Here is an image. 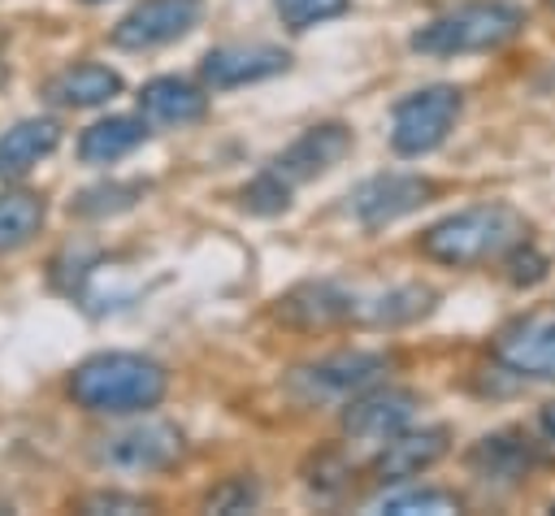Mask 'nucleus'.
<instances>
[{
  "label": "nucleus",
  "instance_id": "2f4dec72",
  "mask_svg": "<svg viewBox=\"0 0 555 516\" xmlns=\"http://www.w3.org/2000/svg\"><path fill=\"white\" fill-rule=\"evenodd\" d=\"M0 78H4V74H0Z\"/></svg>",
  "mask_w": 555,
  "mask_h": 516
},
{
  "label": "nucleus",
  "instance_id": "f03ea898",
  "mask_svg": "<svg viewBox=\"0 0 555 516\" xmlns=\"http://www.w3.org/2000/svg\"><path fill=\"white\" fill-rule=\"evenodd\" d=\"M165 369L147 356H130V351H108V356H91L74 369L69 377V399L87 412H108V416H126V412H147L165 399Z\"/></svg>",
  "mask_w": 555,
  "mask_h": 516
},
{
  "label": "nucleus",
  "instance_id": "6ab92c4d",
  "mask_svg": "<svg viewBox=\"0 0 555 516\" xmlns=\"http://www.w3.org/2000/svg\"><path fill=\"white\" fill-rule=\"evenodd\" d=\"M143 139H147V126H143L139 117H104V121H95V126L82 130L78 156H82L87 165H113V160H121L126 152H134Z\"/></svg>",
  "mask_w": 555,
  "mask_h": 516
},
{
  "label": "nucleus",
  "instance_id": "c756f323",
  "mask_svg": "<svg viewBox=\"0 0 555 516\" xmlns=\"http://www.w3.org/2000/svg\"><path fill=\"white\" fill-rule=\"evenodd\" d=\"M551 9H555V0H551Z\"/></svg>",
  "mask_w": 555,
  "mask_h": 516
},
{
  "label": "nucleus",
  "instance_id": "bb28decb",
  "mask_svg": "<svg viewBox=\"0 0 555 516\" xmlns=\"http://www.w3.org/2000/svg\"><path fill=\"white\" fill-rule=\"evenodd\" d=\"M256 499H260L256 481L230 477L225 486H217V490L208 494V512H247V507H256Z\"/></svg>",
  "mask_w": 555,
  "mask_h": 516
},
{
  "label": "nucleus",
  "instance_id": "f8f14e48",
  "mask_svg": "<svg viewBox=\"0 0 555 516\" xmlns=\"http://www.w3.org/2000/svg\"><path fill=\"white\" fill-rule=\"evenodd\" d=\"M291 69V56L273 43H225V48H212L199 65L204 82L208 87H243V82H260V78H273V74H286Z\"/></svg>",
  "mask_w": 555,
  "mask_h": 516
},
{
  "label": "nucleus",
  "instance_id": "ddd939ff",
  "mask_svg": "<svg viewBox=\"0 0 555 516\" xmlns=\"http://www.w3.org/2000/svg\"><path fill=\"white\" fill-rule=\"evenodd\" d=\"M347 152H351V130L338 126V121H325V126L304 130V134H299V139H295L269 169H278L291 186H299V182H308V178L334 169Z\"/></svg>",
  "mask_w": 555,
  "mask_h": 516
},
{
  "label": "nucleus",
  "instance_id": "dca6fc26",
  "mask_svg": "<svg viewBox=\"0 0 555 516\" xmlns=\"http://www.w3.org/2000/svg\"><path fill=\"white\" fill-rule=\"evenodd\" d=\"M356 312V304H351V295L343 291V286H334V282H304V286H295L291 295H282V304H278V317L282 321H291V325H330V321H343V317H351Z\"/></svg>",
  "mask_w": 555,
  "mask_h": 516
},
{
  "label": "nucleus",
  "instance_id": "1a4fd4ad",
  "mask_svg": "<svg viewBox=\"0 0 555 516\" xmlns=\"http://www.w3.org/2000/svg\"><path fill=\"white\" fill-rule=\"evenodd\" d=\"M429 195H434V182L421 173H377L351 191V212L360 225L377 230L416 212L421 204H429Z\"/></svg>",
  "mask_w": 555,
  "mask_h": 516
},
{
  "label": "nucleus",
  "instance_id": "a211bd4d",
  "mask_svg": "<svg viewBox=\"0 0 555 516\" xmlns=\"http://www.w3.org/2000/svg\"><path fill=\"white\" fill-rule=\"evenodd\" d=\"M61 143V126L48 117H26L0 139V178H22L30 165H39Z\"/></svg>",
  "mask_w": 555,
  "mask_h": 516
},
{
  "label": "nucleus",
  "instance_id": "6e6552de",
  "mask_svg": "<svg viewBox=\"0 0 555 516\" xmlns=\"http://www.w3.org/2000/svg\"><path fill=\"white\" fill-rule=\"evenodd\" d=\"M95 455H100V464L121 468V473H156L182 455V434L165 421H143V425H130V429L104 438Z\"/></svg>",
  "mask_w": 555,
  "mask_h": 516
},
{
  "label": "nucleus",
  "instance_id": "c85d7f7f",
  "mask_svg": "<svg viewBox=\"0 0 555 516\" xmlns=\"http://www.w3.org/2000/svg\"><path fill=\"white\" fill-rule=\"evenodd\" d=\"M538 425H542V434H546V438H555V399H551V403H542Z\"/></svg>",
  "mask_w": 555,
  "mask_h": 516
},
{
  "label": "nucleus",
  "instance_id": "20e7f679",
  "mask_svg": "<svg viewBox=\"0 0 555 516\" xmlns=\"http://www.w3.org/2000/svg\"><path fill=\"white\" fill-rule=\"evenodd\" d=\"M460 108H464V100L447 82H434V87L403 95L390 113V147L399 156H425V152L442 147L460 121Z\"/></svg>",
  "mask_w": 555,
  "mask_h": 516
},
{
  "label": "nucleus",
  "instance_id": "cd10ccee",
  "mask_svg": "<svg viewBox=\"0 0 555 516\" xmlns=\"http://www.w3.org/2000/svg\"><path fill=\"white\" fill-rule=\"evenodd\" d=\"M143 507H147L143 499H134V494H117V490L91 494V499L82 503V512H91V516H100V512H143Z\"/></svg>",
  "mask_w": 555,
  "mask_h": 516
},
{
  "label": "nucleus",
  "instance_id": "39448f33",
  "mask_svg": "<svg viewBox=\"0 0 555 516\" xmlns=\"http://www.w3.org/2000/svg\"><path fill=\"white\" fill-rule=\"evenodd\" d=\"M386 364L390 360L382 351H338V356H325L317 364L295 369L291 373V395L299 403H347L360 390L377 386Z\"/></svg>",
  "mask_w": 555,
  "mask_h": 516
},
{
  "label": "nucleus",
  "instance_id": "4468645a",
  "mask_svg": "<svg viewBox=\"0 0 555 516\" xmlns=\"http://www.w3.org/2000/svg\"><path fill=\"white\" fill-rule=\"evenodd\" d=\"M451 447V434L442 425H429V429H399L395 438H386V447L377 451L373 460V473L377 481H408V477H421L425 468H434Z\"/></svg>",
  "mask_w": 555,
  "mask_h": 516
},
{
  "label": "nucleus",
  "instance_id": "b1692460",
  "mask_svg": "<svg viewBox=\"0 0 555 516\" xmlns=\"http://www.w3.org/2000/svg\"><path fill=\"white\" fill-rule=\"evenodd\" d=\"M278 4V17L291 26V30H308L317 22H330L338 13H347L351 0H273Z\"/></svg>",
  "mask_w": 555,
  "mask_h": 516
},
{
  "label": "nucleus",
  "instance_id": "f257e3e1",
  "mask_svg": "<svg viewBox=\"0 0 555 516\" xmlns=\"http://www.w3.org/2000/svg\"><path fill=\"white\" fill-rule=\"evenodd\" d=\"M529 221L512 204H468L421 234V251L451 269H473L486 260H503L516 243H525Z\"/></svg>",
  "mask_w": 555,
  "mask_h": 516
},
{
  "label": "nucleus",
  "instance_id": "9d476101",
  "mask_svg": "<svg viewBox=\"0 0 555 516\" xmlns=\"http://www.w3.org/2000/svg\"><path fill=\"white\" fill-rule=\"evenodd\" d=\"M421 399L403 386H369L360 390L356 399H347V412H343V429L351 438H395L399 429H408V421L416 416Z\"/></svg>",
  "mask_w": 555,
  "mask_h": 516
},
{
  "label": "nucleus",
  "instance_id": "0eeeda50",
  "mask_svg": "<svg viewBox=\"0 0 555 516\" xmlns=\"http://www.w3.org/2000/svg\"><path fill=\"white\" fill-rule=\"evenodd\" d=\"M199 17H204V0H143L113 26V43L130 52H147L182 39Z\"/></svg>",
  "mask_w": 555,
  "mask_h": 516
},
{
  "label": "nucleus",
  "instance_id": "7c9ffc66",
  "mask_svg": "<svg viewBox=\"0 0 555 516\" xmlns=\"http://www.w3.org/2000/svg\"><path fill=\"white\" fill-rule=\"evenodd\" d=\"M91 4H95V0H91Z\"/></svg>",
  "mask_w": 555,
  "mask_h": 516
},
{
  "label": "nucleus",
  "instance_id": "412c9836",
  "mask_svg": "<svg viewBox=\"0 0 555 516\" xmlns=\"http://www.w3.org/2000/svg\"><path fill=\"white\" fill-rule=\"evenodd\" d=\"M373 512H390V516H451V512H464L460 494L451 490H434V486H421V490H399V494H382L373 503Z\"/></svg>",
  "mask_w": 555,
  "mask_h": 516
},
{
  "label": "nucleus",
  "instance_id": "423d86ee",
  "mask_svg": "<svg viewBox=\"0 0 555 516\" xmlns=\"http://www.w3.org/2000/svg\"><path fill=\"white\" fill-rule=\"evenodd\" d=\"M494 360L520 377L555 382V308L525 312L494 334Z\"/></svg>",
  "mask_w": 555,
  "mask_h": 516
},
{
  "label": "nucleus",
  "instance_id": "393cba45",
  "mask_svg": "<svg viewBox=\"0 0 555 516\" xmlns=\"http://www.w3.org/2000/svg\"><path fill=\"white\" fill-rule=\"evenodd\" d=\"M507 278H512V286H533V282H542L546 278V256L525 238V243H516L507 256Z\"/></svg>",
  "mask_w": 555,
  "mask_h": 516
},
{
  "label": "nucleus",
  "instance_id": "9b49d317",
  "mask_svg": "<svg viewBox=\"0 0 555 516\" xmlns=\"http://www.w3.org/2000/svg\"><path fill=\"white\" fill-rule=\"evenodd\" d=\"M464 464L481 486H516L538 464V451L520 429H494L468 447Z\"/></svg>",
  "mask_w": 555,
  "mask_h": 516
},
{
  "label": "nucleus",
  "instance_id": "4be33fe9",
  "mask_svg": "<svg viewBox=\"0 0 555 516\" xmlns=\"http://www.w3.org/2000/svg\"><path fill=\"white\" fill-rule=\"evenodd\" d=\"M43 225V204L35 195H0V251L22 247Z\"/></svg>",
  "mask_w": 555,
  "mask_h": 516
},
{
  "label": "nucleus",
  "instance_id": "5701e85b",
  "mask_svg": "<svg viewBox=\"0 0 555 516\" xmlns=\"http://www.w3.org/2000/svg\"><path fill=\"white\" fill-rule=\"evenodd\" d=\"M291 191H295V186H291L278 169H264L260 178H251V182L243 186V204H247L251 212H264V217H269V212H282V208L291 204Z\"/></svg>",
  "mask_w": 555,
  "mask_h": 516
},
{
  "label": "nucleus",
  "instance_id": "2eb2a0df",
  "mask_svg": "<svg viewBox=\"0 0 555 516\" xmlns=\"http://www.w3.org/2000/svg\"><path fill=\"white\" fill-rule=\"evenodd\" d=\"M139 108H143V117H152L160 126H191L208 113V95L199 87H191L186 78H152L139 91Z\"/></svg>",
  "mask_w": 555,
  "mask_h": 516
},
{
  "label": "nucleus",
  "instance_id": "7ed1b4c3",
  "mask_svg": "<svg viewBox=\"0 0 555 516\" xmlns=\"http://www.w3.org/2000/svg\"><path fill=\"white\" fill-rule=\"evenodd\" d=\"M525 26V13L507 0H473L460 4L442 17H434L429 26H421L412 35V48L425 56H464V52H494L503 43H512Z\"/></svg>",
  "mask_w": 555,
  "mask_h": 516
},
{
  "label": "nucleus",
  "instance_id": "a878e982",
  "mask_svg": "<svg viewBox=\"0 0 555 516\" xmlns=\"http://www.w3.org/2000/svg\"><path fill=\"white\" fill-rule=\"evenodd\" d=\"M134 195H139V186H95V191H87L74 208L82 212V217H100V212H121V208H130L134 204Z\"/></svg>",
  "mask_w": 555,
  "mask_h": 516
},
{
  "label": "nucleus",
  "instance_id": "aec40b11",
  "mask_svg": "<svg viewBox=\"0 0 555 516\" xmlns=\"http://www.w3.org/2000/svg\"><path fill=\"white\" fill-rule=\"evenodd\" d=\"M434 299H438V295H434L429 286L408 282V286H395V291L377 295L373 304L356 308V317L369 321V325H408V321H421L425 312H434Z\"/></svg>",
  "mask_w": 555,
  "mask_h": 516
},
{
  "label": "nucleus",
  "instance_id": "f3484780",
  "mask_svg": "<svg viewBox=\"0 0 555 516\" xmlns=\"http://www.w3.org/2000/svg\"><path fill=\"white\" fill-rule=\"evenodd\" d=\"M117 91H121V78H117L108 65H95V61L69 65V69H61V74L43 87V95H48L52 104H65V108H91V104L113 100Z\"/></svg>",
  "mask_w": 555,
  "mask_h": 516
}]
</instances>
